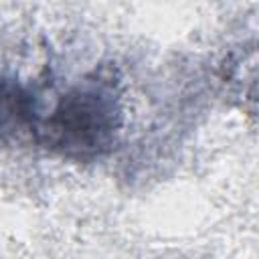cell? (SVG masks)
I'll return each instance as SVG.
<instances>
[{
  "label": "cell",
  "instance_id": "6da1fadb",
  "mask_svg": "<svg viewBox=\"0 0 259 259\" xmlns=\"http://www.w3.org/2000/svg\"><path fill=\"white\" fill-rule=\"evenodd\" d=\"M117 127L113 97L99 87H79L65 95L34 130L40 140L69 154H95L107 148Z\"/></svg>",
  "mask_w": 259,
  "mask_h": 259
},
{
  "label": "cell",
  "instance_id": "7a4b0ae2",
  "mask_svg": "<svg viewBox=\"0 0 259 259\" xmlns=\"http://www.w3.org/2000/svg\"><path fill=\"white\" fill-rule=\"evenodd\" d=\"M22 125H32L34 130L30 97L16 83L0 79V132L16 130Z\"/></svg>",
  "mask_w": 259,
  "mask_h": 259
}]
</instances>
